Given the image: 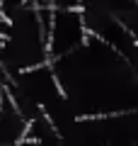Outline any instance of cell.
<instances>
[{
    "mask_svg": "<svg viewBox=\"0 0 138 146\" xmlns=\"http://www.w3.org/2000/svg\"><path fill=\"white\" fill-rule=\"evenodd\" d=\"M87 39V27L82 20L80 7L70 10H53L51 25L46 32V49H49V61L61 58L66 54H73L80 49Z\"/></svg>",
    "mask_w": 138,
    "mask_h": 146,
    "instance_id": "cell-1",
    "label": "cell"
},
{
    "mask_svg": "<svg viewBox=\"0 0 138 146\" xmlns=\"http://www.w3.org/2000/svg\"><path fill=\"white\" fill-rule=\"evenodd\" d=\"M29 3L32 0H0V12H3V17H10L17 10H22L24 5H29Z\"/></svg>",
    "mask_w": 138,
    "mask_h": 146,
    "instance_id": "cell-2",
    "label": "cell"
},
{
    "mask_svg": "<svg viewBox=\"0 0 138 146\" xmlns=\"http://www.w3.org/2000/svg\"><path fill=\"white\" fill-rule=\"evenodd\" d=\"M53 10H70V7H80V0H51Z\"/></svg>",
    "mask_w": 138,
    "mask_h": 146,
    "instance_id": "cell-3",
    "label": "cell"
}]
</instances>
